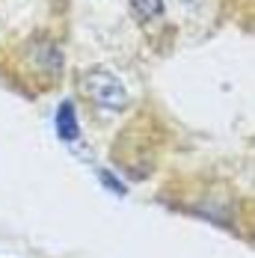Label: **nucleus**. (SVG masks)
I'll return each instance as SVG.
<instances>
[{"label": "nucleus", "instance_id": "f03ea898", "mask_svg": "<svg viewBox=\"0 0 255 258\" xmlns=\"http://www.w3.org/2000/svg\"><path fill=\"white\" fill-rule=\"evenodd\" d=\"M30 62L39 69V72H48V75H59L62 72V53L59 48L53 45V42H45V39H36V42H30Z\"/></svg>", "mask_w": 255, "mask_h": 258}, {"label": "nucleus", "instance_id": "f257e3e1", "mask_svg": "<svg viewBox=\"0 0 255 258\" xmlns=\"http://www.w3.org/2000/svg\"><path fill=\"white\" fill-rule=\"evenodd\" d=\"M83 98L92 104L98 113H107V116H119L125 113L128 107V89L122 86V80L104 69H89L83 72L80 80H77Z\"/></svg>", "mask_w": 255, "mask_h": 258}, {"label": "nucleus", "instance_id": "20e7f679", "mask_svg": "<svg viewBox=\"0 0 255 258\" xmlns=\"http://www.w3.org/2000/svg\"><path fill=\"white\" fill-rule=\"evenodd\" d=\"M101 181H107V184H110V190H116V193H125V187H122V184H119V181L113 178V175H110V172H101Z\"/></svg>", "mask_w": 255, "mask_h": 258}, {"label": "nucleus", "instance_id": "7ed1b4c3", "mask_svg": "<svg viewBox=\"0 0 255 258\" xmlns=\"http://www.w3.org/2000/svg\"><path fill=\"white\" fill-rule=\"evenodd\" d=\"M77 134H80V125H77V116H75V104L62 101L59 110H56V137L62 143H75Z\"/></svg>", "mask_w": 255, "mask_h": 258}]
</instances>
